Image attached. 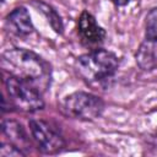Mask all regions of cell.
<instances>
[{"instance_id": "obj_1", "label": "cell", "mask_w": 157, "mask_h": 157, "mask_svg": "<svg viewBox=\"0 0 157 157\" xmlns=\"http://www.w3.org/2000/svg\"><path fill=\"white\" fill-rule=\"evenodd\" d=\"M1 66L9 75L17 76L40 92H45L52 82V66L37 53L25 48H11L2 53Z\"/></svg>"}, {"instance_id": "obj_2", "label": "cell", "mask_w": 157, "mask_h": 157, "mask_svg": "<svg viewBox=\"0 0 157 157\" xmlns=\"http://www.w3.org/2000/svg\"><path fill=\"white\" fill-rule=\"evenodd\" d=\"M75 69L87 85L105 87L119 69V59L113 52L97 48L80 55L75 61Z\"/></svg>"}, {"instance_id": "obj_3", "label": "cell", "mask_w": 157, "mask_h": 157, "mask_svg": "<svg viewBox=\"0 0 157 157\" xmlns=\"http://www.w3.org/2000/svg\"><path fill=\"white\" fill-rule=\"evenodd\" d=\"M4 83L9 104L13 109L22 113H36L44 108L43 92L32 83L13 75H7L4 78Z\"/></svg>"}, {"instance_id": "obj_4", "label": "cell", "mask_w": 157, "mask_h": 157, "mask_svg": "<svg viewBox=\"0 0 157 157\" xmlns=\"http://www.w3.org/2000/svg\"><path fill=\"white\" fill-rule=\"evenodd\" d=\"M61 110L70 118L91 121L102 115L104 110V102L101 97L93 93L76 91L63 99Z\"/></svg>"}, {"instance_id": "obj_5", "label": "cell", "mask_w": 157, "mask_h": 157, "mask_svg": "<svg viewBox=\"0 0 157 157\" xmlns=\"http://www.w3.org/2000/svg\"><path fill=\"white\" fill-rule=\"evenodd\" d=\"M28 126L32 140L42 153L54 155L66 146L64 136L48 121L42 119H29Z\"/></svg>"}, {"instance_id": "obj_6", "label": "cell", "mask_w": 157, "mask_h": 157, "mask_svg": "<svg viewBox=\"0 0 157 157\" xmlns=\"http://www.w3.org/2000/svg\"><path fill=\"white\" fill-rule=\"evenodd\" d=\"M77 34L86 47H92L93 49H97L105 39V31L88 11H82L78 17Z\"/></svg>"}, {"instance_id": "obj_7", "label": "cell", "mask_w": 157, "mask_h": 157, "mask_svg": "<svg viewBox=\"0 0 157 157\" xmlns=\"http://www.w3.org/2000/svg\"><path fill=\"white\" fill-rule=\"evenodd\" d=\"M5 25L7 29L17 37H27L34 31L31 15L23 6H17L9 12L5 17Z\"/></svg>"}, {"instance_id": "obj_8", "label": "cell", "mask_w": 157, "mask_h": 157, "mask_svg": "<svg viewBox=\"0 0 157 157\" xmlns=\"http://www.w3.org/2000/svg\"><path fill=\"white\" fill-rule=\"evenodd\" d=\"M136 64L145 71H151L157 67V42L144 39L135 54Z\"/></svg>"}, {"instance_id": "obj_9", "label": "cell", "mask_w": 157, "mask_h": 157, "mask_svg": "<svg viewBox=\"0 0 157 157\" xmlns=\"http://www.w3.org/2000/svg\"><path fill=\"white\" fill-rule=\"evenodd\" d=\"M1 131L10 140L11 144L16 145L21 150L23 148L22 147L23 145H28V136L20 123L10 119L9 120L4 119L1 123Z\"/></svg>"}, {"instance_id": "obj_10", "label": "cell", "mask_w": 157, "mask_h": 157, "mask_svg": "<svg viewBox=\"0 0 157 157\" xmlns=\"http://www.w3.org/2000/svg\"><path fill=\"white\" fill-rule=\"evenodd\" d=\"M33 5L36 6V9L38 10V11H40L45 17H47V20H48V22L50 23V26H52V28L56 32V33H61L63 32V22H61V18H60V16L56 13V11L55 10H53L49 5H47V4H44V2H42V1H39V0H37V1H33Z\"/></svg>"}, {"instance_id": "obj_11", "label": "cell", "mask_w": 157, "mask_h": 157, "mask_svg": "<svg viewBox=\"0 0 157 157\" xmlns=\"http://www.w3.org/2000/svg\"><path fill=\"white\" fill-rule=\"evenodd\" d=\"M145 39L157 42V7L151 9L145 18Z\"/></svg>"}, {"instance_id": "obj_12", "label": "cell", "mask_w": 157, "mask_h": 157, "mask_svg": "<svg viewBox=\"0 0 157 157\" xmlns=\"http://www.w3.org/2000/svg\"><path fill=\"white\" fill-rule=\"evenodd\" d=\"M26 153L23 150L17 147L16 145L11 142H2L0 147V156L1 157H17V156H25Z\"/></svg>"}, {"instance_id": "obj_13", "label": "cell", "mask_w": 157, "mask_h": 157, "mask_svg": "<svg viewBox=\"0 0 157 157\" xmlns=\"http://www.w3.org/2000/svg\"><path fill=\"white\" fill-rule=\"evenodd\" d=\"M110 2H113L115 6H125L126 4H129V0H109Z\"/></svg>"}]
</instances>
